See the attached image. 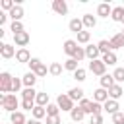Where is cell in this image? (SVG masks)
<instances>
[{"mask_svg": "<svg viewBox=\"0 0 124 124\" xmlns=\"http://www.w3.org/2000/svg\"><path fill=\"white\" fill-rule=\"evenodd\" d=\"M110 17H112V21H120V23H122V19H124V8H122V6H116V8H112V14H110Z\"/></svg>", "mask_w": 124, "mask_h": 124, "instance_id": "83f0119b", "label": "cell"}, {"mask_svg": "<svg viewBox=\"0 0 124 124\" xmlns=\"http://www.w3.org/2000/svg\"><path fill=\"white\" fill-rule=\"evenodd\" d=\"M31 114H33V118L41 120V118H45V116H46V108H45V107H39V105H37V107H35V108L31 110Z\"/></svg>", "mask_w": 124, "mask_h": 124, "instance_id": "836d02e7", "label": "cell"}, {"mask_svg": "<svg viewBox=\"0 0 124 124\" xmlns=\"http://www.w3.org/2000/svg\"><path fill=\"white\" fill-rule=\"evenodd\" d=\"M120 33H122V35H124V29H122V31H120Z\"/></svg>", "mask_w": 124, "mask_h": 124, "instance_id": "f907efd6", "label": "cell"}, {"mask_svg": "<svg viewBox=\"0 0 124 124\" xmlns=\"http://www.w3.org/2000/svg\"><path fill=\"white\" fill-rule=\"evenodd\" d=\"M35 103H37L39 107H46V105H50V97H48V93H45V91H39V93H37V99H35Z\"/></svg>", "mask_w": 124, "mask_h": 124, "instance_id": "d4e9b609", "label": "cell"}, {"mask_svg": "<svg viewBox=\"0 0 124 124\" xmlns=\"http://www.w3.org/2000/svg\"><path fill=\"white\" fill-rule=\"evenodd\" d=\"M112 124H124V112L118 110L116 114H112Z\"/></svg>", "mask_w": 124, "mask_h": 124, "instance_id": "b9f144b4", "label": "cell"}, {"mask_svg": "<svg viewBox=\"0 0 124 124\" xmlns=\"http://www.w3.org/2000/svg\"><path fill=\"white\" fill-rule=\"evenodd\" d=\"M23 87V79L21 78H14V83H12V93H19V89Z\"/></svg>", "mask_w": 124, "mask_h": 124, "instance_id": "8d00e7d4", "label": "cell"}, {"mask_svg": "<svg viewBox=\"0 0 124 124\" xmlns=\"http://www.w3.org/2000/svg\"><path fill=\"white\" fill-rule=\"evenodd\" d=\"M46 72H48V68H46V66H45V64L41 62V64H39V68H37V70H35L33 74H35L37 78H45V76H46Z\"/></svg>", "mask_w": 124, "mask_h": 124, "instance_id": "74e56055", "label": "cell"}, {"mask_svg": "<svg viewBox=\"0 0 124 124\" xmlns=\"http://www.w3.org/2000/svg\"><path fill=\"white\" fill-rule=\"evenodd\" d=\"M93 101H95V103H101V105L107 103V101H108V91L103 89V87L95 89V91H93Z\"/></svg>", "mask_w": 124, "mask_h": 124, "instance_id": "30bf717a", "label": "cell"}, {"mask_svg": "<svg viewBox=\"0 0 124 124\" xmlns=\"http://www.w3.org/2000/svg\"><path fill=\"white\" fill-rule=\"evenodd\" d=\"M16 60L21 62V64H29V62H31V54H29V50H27V48H17V52H16Z\"/></svg>", "mask_w": 124, "mask_h": 124, "instance_id": "4fadbf2b", "label": "cell"}, {"mask_svg": "<svg viewBox=\"0 0 124 124\" xmlns=\"http://www.w3.org/2000/svg\"><path fill=\"white\" fill-rule=\"evenodd\" d=\"M68 27H70V31L72 33H81L83 31V21L79 19V17H74V19H70V23H68Z\"/></svg>", "mask_w": 124, "mask_h": 124, "instance_id": "5bb4252c", "label": "cell"}, {"mask_svg": "<svg viewBox=\"0 0 124 124\" xmlns=\"http://www.w3.org/2000/svg\"><path fill=\"white\" fill-rule=\"evenodd\" d=\"M101 60L107 64V66H114L116 62H118V58H116V54H114V50H110V52H107V54H103L101 56Z\"/></svg>", "mask_w": 124, "mask_h": 124, "instance_id": "484cf974", "label": "cell"}, {"mask_svg": "<svg viewBox=\"0 0 124 124\" xmlns=\"http://www.w3.org/2000/svg\"><path fill=\"white\" fill-rule=\"evenodd\" d=\"M52 12H56L58 16H66L68 14V4L64 0H52Z\"/></svg>", "mask_w": 124, "mask_h": 124, "instance_id": "9c48e42d", "label": "cell"}, {"mask_svg": "<svg viewBox=\"0 0 124 124\" xmlns=\"http://www.w3.org/2000/svg\"><path fill=\"white\" fill-rule=\"evenodd\" d=\"M89 72H93L95 76H99V78H103L105 74H107V64L99 58V60H91L89 62Z\"/></svg>", "mask_w": 124, "mask_h": 124, "instance_id": "277c9868", "label": "cell"}, {"mask_svg": "<svg viewBox=\"0 0 124 124\" xmlns=\"http://www.w3.org/2000/svg\"><path fill=\"white\" fill-rule=\"evenodd\" d=\"M12 83H14V78L10 72H2L0 74V91L2 93H12Z\"/></svg>", "mask_w": 124, "mask_h": 124, "instance_id": "7a4b0ae2", "label": "cell"}, {"mask_svg": "<svg viewBox=\"0 0 124 124\" xmlns=\"http://www.w3.org/2000/svg\"><path fill=\"white\" fill-rule=\"evenodd\" d=\"M39 64H41V60H39V58H31V62L27 64V66H29V72H35V70L39 68Z\"/></svg>", "mask_w": 124, "mask_h": 124, "instance_id": "ee69618b", "label": "cell"}, {"mask_svg": "<svg viewBox=\"0 0 124 124\" xmlns=\"http://www.w3.org/2000/svg\"><path fill=\"white\" fill-rule=\"evenodd\" d=\"M10 31H12L14 35H17V33H21V31H25V29H23V23H21V21H12Z\"/></svg>", "mask_w": 124, "mask_h": 124, "instance_id": "d590c367", "label": "cell"}, {"mask_svg": "<svg viewBox=\"0 0 124 124\" xmlns=\"http://www.w3.org/2000/svg\"><path fill=\"white\" fill-rule=\"evenodd\" d=\"M62 70H64V64H60V62H52V64L48 66V74H50V76H60Z\"/></svg>", "mask_w": 124, "mask_h": 124, "instance_id": "f1b7e54d", "label": "cell"}, {"mask_svg": "<svg viewBox=\"0 0 124 124\" xmlns=\"http://www.w3.org/2000/svg\"><path fill=\"white\" fill-rule=\"evenodd\" d=\"M8 17H10V16H8V14H4V12H0V25H4V23H6V19H8Z\"/></svg>", "mask_w": 124, "mask_h": 124, "instance_id": "c3c4849f", "label": "cell"}, {"mask_svg": "<svg viewBox=\"0 0 124 124\" xmlns=\"http://www.w3.org/2000/svg\"><path fill=\"white\" fill-rule=\"evenodd\" d=\"M68 97H70L74 103H76V101L79 103V101L83 99V89H81V87H72V89L68 91Z\"/></svg>", "mask_w": 124, "mask_h": 124, "instance_id": "7402d4cb", "label": "cell"}, {"mask_svg": "<svg viewBox=\"0 0 124 124\" xmlns=\"http://www.w3.org/2000/svg\"><path fill=\"white\" fill-rule=\"evenodd\" d=\"M29 33L27 31H21V33H17V35H14V43H16V46H19V48H25V45L29 43Z\"/></svg>", "mask_w": 124, "mask_h": 124, "instance_id": "ba28073f", "label": "cell"}, {"mask_svg": "<svg viewBox=\"0 0 124 124\" xmlns=\"http://www.w3.org/2000/svg\"><path fill=\"white\" fill-rule=\"evenodd\" d=\"M81 21H83V27H85V29H93V27L97 25V17H95L93 14H85V16L81 17Z\"/></svg>", "mask_w": 124, "mask_h": 124, "instance_id": "ffe728a7", "label": "cell"}, {"mask_svg": "<svg viewBox=\"0 0 124 124\" xmlns=\"http://www.w3.org/2000/svg\"><path fill=\"white\" fill-rule=\"evenodd\" d=\"M78 105H79V107H81V108H83V110H85V114H87V108H89V105H91V101H89V99H85V97H83V99H81V101H79V103H78Z\"/></svg>", "mask_w": 124, "mask_h": 124, "instance_id": "bcb514c9", "label": "cell"}, {"mask_svg": "<svg viewBox=\"0 0 124 124\" xmlns=\"http://www.w3.org/2000/svg\"><path fill=\"white\" fill-rule=\"evenodd\" d=\"M110 14H112V8H110L107 2H101V4L97 6V16H99V17H108Z\"/></svg>", "mask_w": 124, "mask_h": 124, "instance_id": "2e32d148", "label": "cell"}, {"mask_svg": "<svg viewBox=\"0 0 124 124\" xmlns=\"http://www.w3.org/2000/svg\"><path fill=\"white\" fill-rule=\"evenodd\" d=\"M122 93H124V91H122V85H120V83H114V85L108 89V99L118 101V99L122 97Z\"/></svg>", "mask_w": 124, "mask_h": 124, "instance_id": "ac0fdd59", "label": "cell"}, {"mask_svg": "<svg viewBox=\"0 0 124 124\" xmlns=\"http://www.w3.org/2000/svg\"><path fill=\"white\" fill-rule=\"evenodd\" d=\"M112 78H114L116 83H124V68H116L112 72Z\"/></svg>", "mask_w": 124, "mask_h": 124, "instance_id": "e575fe53", "label": "cell"}, {"mask_svg": "<svg viewBox=\"0 0 124 124\" xmlns=\"http://www.w3.org/2000/svg\"><path fill=\"white\" fill-rule=\"evenodd\" d=\"M37 93H39V91H35V87H23L21 99H25V101H35V99H37Z\"/></svg>", "mask_w": 124, "mask_h": 124, "instance_id": "44dd1931", "label": "cell"}, {"mask_svg": "<svg viewBox=\"0 0 124 124\" xmlns=\"http://www.w3.org/2000/svg\"><path fill=\"white\" fill-rule=\"evenodd\" d=\"M35 107H37L35 101H25V99H21V108H23V110H33Z\"/></svg>", "mask_w": 124, "mask_h": 124, "instance_id": "ab89813d", "label": "cell"}, {"mask_svg": "<svg viewBox=\"0 0 124 124\" xmlns=\"http://www.w3.org/2000/svg\"><path fill=\"white\" fill-rule=\"evenodd\" d=\"M78 48H79V45H78V41H74V39H68V41H64V45H62V50L68 54V58H74V54L78 52Z\"/></svg>", "mask_w": 124, "mask_h": 124, "instance_id": "5b68a950", "label": "cell"}, {"mask_svg": "<svg viewBox=\"0 0 124 124\" xmlns=\"http://www.w3.org/2000/svg\"><path fill=\"white\" fill-rule=\"evenodd\" d=\"M74 58H76L78 62H81V60L85 58V48H83V46H79V48H78V52L74 54Z\"/></svg>", "mask_w": 124, "mask_h": 124, "instance_id": "7bdbcfd3", "label": "cell"}, {"mask_svg": "<svg viewBox=\"0 0 124 124\" xmlns=\"http://www.w3.org/2000/svg\"><path fill=\"white\" fill-rule=\"evenodd\" d=\"M70 118H72L76 124H79V122L85 118V110H83V108L78 105V107H74V108H72V112H70Z\"/></svg>", "mask_w": 124, "mask_h": 124, "instance_id": "7c38bea8", "label": "cell"}, {"mask_svg": "<svg viewBox=\"0 0 124 124\" xmlns=\"http://www.w3.org/2000/svg\"><path fill=\"white\" fill-rule=\"evenodd\" d=\"M16 52H17V50L14 48V45H8V43H2V45H0V56H2V58H6V60H8V58H14Z\"/></svg>", "mask_w": 124, "mask_h": 124, "instance_id": "52a82bcc", "label": "cell"}, {"mask_svg": "<svg viewBox=\"0 0 124 124\" xmlns=\"http://www.w3.org/2000/svg\"><path fill=\"white\" fill-rule=\"evenodd\" d=\"M27 124H41V120H37V118H31V120H27Z\"/></svg>", "mask_w": 124, "mask_h": 124, "instance_id": "681fc988", "label": "cell"}, {"mask_svg": "<svg viewBox=\"0 0 124 124\" xmlns=\"http://www.w3.org/2000/svg\"><path fill=\"white\" fill-rule=\"evenodd\" d=\"M45 108H46V116H60V107L56 103H50Z\"/></svg>", "mask_w": 124, "mask_h": 124, "instance_id": "1f68e13d", "label": "cell"}, {"mask_svg": "<svg viewBox=\"0 0 124 124\" xmlns=\"http://www.w3.org/2000/svg\"><path fill=\"white\" fill-rule=\"evenodd\" d=\"M103 54H101V50H99V46L97 45H87L85 46V58H89V62L91 60H99Z\"/></svg>", "mask_w": 124, "mask_h": 124, "instance_id": "8992f818", "label": "cell"}, {"mask_svg": "<svg viewBox=\"0 0 124 124\" xmlns=\"http://www.w3.org/2000/svg\"><path fill=\"white\" fill-rule=\"evenodd\" d=\"M97 46H99L101 54H107V52H110V50H112V45H110V41H107V39L99 41V43H97Z\"/></svg>", "mask_w": 124, "mask_h": 124, "instance_id": "4dcf8cb0", "label": "cell"}, {"mask_svg": "<svg viewBox=\"0 0 124 124\" xmlns=\"http://www.w3.org/2000/svg\"><path fill=\"white\" fill-rule=\"evenodd\" d=\"M85 76H87V72H85L83 68H79V70L74 72V79H76V81H85Z\"/></svg>", "mask_w": 124, "mask_h": 124, "instance_id": "f35d334b", "label": "cell"}, {"mask_svg": "<svg viewBox=\"0 0 124 124\" xmlns=\"http://www.w3.org/2000/svg\"><path fill=\"white\" fill-rule=\"evenodd\" d=\"M89 124H103V114H93L89 118Z\"/></svg>", "mask_w": 124, "mask_h": 124, "instance_id": "f6af8a7d", "label": "cell"}, {"mask_svg": "<svg viewBox=\"0 0 124 124\" xmlns=\"http://www.w3.org/2000/svg\"><path fill=\"white\" fill-rule=\"evenodd\" d=\"M64 70H68V72H76V70H79V62L76 60V58H68L66 62H64Z\"/></svg>", "mask_w": 124, "mask_h": 124, "instance_id": "4316f807", "label": "cell"}, {"mask_svg": "<svg viewBox=\"0 0 124 124\" xmlns=\"http://www.w3.org/2000/svg\"><path fill=\"white\" fill-rule=\"evenodd\" d=\"M56 105L60 107V110H66V112H72V108L76 107V105H74V101L68 97V93H60V95H58V99H56Z\"/></svg>", "mask_w": 124, "mask_h": 124, "instance_id": "3957f363", "label": "cell"}, {"mask_svg": "<svg viewBox=\"0 0 124 124\" xmlns=\"http://www.w3.org/2000/svg\"><path fill=\"white\" fill-rule=\"evenodd\" d=\"M46 124H62L60 116H46Z\"/></svg>", "mask_w": 124, "mask_h": 124, "instance_id": "7dc6e473", "label": "cell"}, {"mask_svg": "<svg viewBox=\"0 0 124 124\" xmlns=\"http://www.w3.org/2000/svg\"><path fill=\"white\" fill-rule=\"evenodd\" d=\"M108 41H110V45H112V50H114V48H122V46H124V35H122V33H114Z\"/></svg>", "mask_w": 124, "mask_h": 124, "instance_id": "d6986e66", "label": "cell"}, {"mask_svg": "<svg viewBox=\"0 0 124 124\" xmlns=\"http://www.w3.org/2000/svg\"><path fill=\"white\" fill-rule=\"evenodd\" d=\"M79 124H83V122H79Z\"/></svg>", "mask_w": 124, "mask_h": 124, "instance_id": "f5cc1de1", "label": "cell"}, {"mask_svg": "<svg viewBox=\"0 0 124 124\" xmlns=\"http://www.w3.org/2000/svg\"><path fill=\"white\" fill-rule=\"evenodd\" d=\"M101 112H103V105H101V103L91 101V105H89V108H87V114H89V116H93V114H101Z\"/></svg>", "mask_w": 124, "mask_h": 124, "instance_id": "f546056e", "label": "cell"}, {"mask_svg": "<svg viewBox=\"0 0 124 124\" xmlns=\"http://www.w3.org/2000/svg\"><path fill=\"white\" fill-rule=\"evenodd\" d=\"M0 6H2V10H6V12L10 14V12L14 10V6H16V4H14L12 0H2V2H0Z\"/></svg>", "mask_w": 124, "mask_h": 124, "instance_id": "60d3db41", "label": "cell"}, {"mask_svg": "<svg viewBox=\"0 0 124 124\" xmlns=\"http://www.w3.org/2000/svg\"><path fill=\"white\" fill-rule=\"evenodd\" d=\"M21 79H23V87H35V83H37V76L33 72H27Z\"/></svg>", "mask_w": 124, "mask_h": 124, "instance_id": "cb8c5ba5", "label": "cell"}, {"mask_svg": "<svg viewBox=\"0 0 124 124\" xmlns=\"http://www.w3.org/2000/svg\"><path fill=\"white\" fill-rule=\"evenodd\" d=\"M8 16L12 17V21H21V17H23V6H21V4H16L14 10H12Z\"/></svg>", "mask_w": 124, "mask_h": 124, "instance_id": "e0dca14e", "label": "cell"}, {"mask_svg": "<svg viewBox=\"0 0 124 124\" xmlns=\"http://www.w3.org/2000/svg\"><path fill=\"white\" fill-rule=\"evenodd\" d=\"M0 105H2V108L6 110V112H16V108L17 107H21V101H17V97H16V93H2L0 95Z\"/></svg>", "mask_w": 124, "mask_h": 124, "instance_id": "6da1fadb", "label": "cell"}, {"mask_svg": "<svg viewBox=\"0 0 124 124\" xmlns=\"http://www.w3.org/2000/svg\"><path fill=\"white\" fill-rule=\"evenodd\" d=\"M99 83H101V87H103V89H107V91H108V89H110V87H112L116 81H114L112 74H105L103 78H99Z\"/></svg>", "mask_w": 124, "mask_h": 124, "instance_id": "9a60e30c", "label": "cell"}, {"mask_svg": "<svg viewBox=\"0 0 124 124\" xmlns=\"http://www.w3.org/2000/svg\"><path fill=\"white\" fill-rule=\"evenodd\" d=\"M118 108H120V105H118V101H114V99H108L107 103H103V110L108 112V114H116Z\"/></svg>", "mask_w": 124, "mask_h": 124, "instance_id": "8fae6325", "label": "cell"}, {"mask_svg": "<svg viewBox=\"0 0 124 124\" xmlns=\"http://www.w3.org/2000/svg\"><path fill=\"white\" fill-rule=\"evenodd\" d=\"M10 120H12V124H27V118H25V114H23L21 110L12 112V114H10Z\"/></svg>", "mask_w": 124, "mask_h": 124, "instance_id": "603a6c76", "label": "cell"}, {"mask_svg": "<svg viewBox=\"0 0 124 124\" xmlns=\"http://www.w3.org/2000/svg\"><path fill=\"white\" fill-rule=\"evenodd\" d=\"M122 23H124V19H122Z\"/></svg>", "mask_w": 124, "mask_h": 124, "instance_id": "816d5d0a", "label": "cell"}, {"mask_svg": "<svg viewBox=\"0 0 124 124\" xmlns=\"http://www.w3.org/2000/svg\"><path fill=\"white\" fill-rule=\"evenodd\" d=\"M89 39H91V33L83 29L81 33H78V39H76V41H78V45H87V43H89Z\"/></svg>", "mask_w": 124, "mask_h": 124, "instance_id": "d6a6232c", "label": "cell"}]
</instances>
